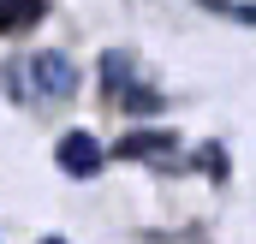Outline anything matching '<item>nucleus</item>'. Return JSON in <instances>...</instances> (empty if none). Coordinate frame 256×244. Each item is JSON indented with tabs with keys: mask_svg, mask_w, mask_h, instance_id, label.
I'll return each instance as SVG.
<instances>
[{
	"mask_svg": "<svg viewBox=\"0 0 256 244\" xmlns=\"http://www.w3.org/2000/svg\"><path fill=\"white\" fill-rule=\"evenodd\" d=\"M78 90V66L66 54H24V60L6 66V96L12 102H66Z\"/></svg>",
	"mask_w": 256,
	"mask_h": 244,
	"instance_id": "f257e3e1",
	"label": "nucleus"
},
{
	"mask_svg": "<svg viewBox=\"0 0 256 244\" xmlns=\"http://www.w3.org/2000/svg\"><path fill=\"white\" fill-rule=\"evenodd\" d=\"M54 155H60V173H72V179H96V173L108 167V161H102V143H96L90 131H66Z\"/></svg>",
	"mask_w": 256,
	"mask_h": 244,
	"instance_id": "f03ea898",
	"label": "nucleus"
},
{
	"mask_svg": "<svg viewBox=\"0 0 256 244\" xmlns=\"http://www.w3.org/2000/svg\"><path fill=\"white\" fill-rule=\"evenodd\" d=\"M120 161H173V137L167 131H131V137H120Z\"/></svg>",
	"mask_w": 256,
	"mask_h": 244,
	"instance_id": "7ed1b4c3",
	"label": "nucleus"
},
{
	"mask_svg": "<svg viewBox=\"0 0 256 244\" xmlns=\"http://www.w3.org/2000/svg\"><path fill=\"white\" fill-rule=\"evenodd\" d=\"M102 72H108V90H114V96H131L137 108H155V96H149V90H137V72H131L126 54H108V60H102Z\"/></svg>",
	"mask_w": 256,
	"mask_h": 244,
	"instance_id": "20e7f679",
	"label": "nucleus"
},
{
	"mask_svg": "<svg viewBox=\"0 0 256 244\" xmlns=\"http://www.w3.org/2000/svg\"><path fill=\"white\" fill-rule=\"evenodd\" d=\"M42 18V0H0V30H24Z\"/></svg>",
	"mask_w": 256,
	"mask_h": 244,
	"instance_id": "39448f33",
	"label": "nucleus"
},
{
	"mask_svg": "<svg viewBox=\"0 0 256 244\" xmlns=\"http://www.w3.org/2000/svg\"><path fill=\"white\" fill-rule=\"evenodd\" d=\"M202 12H220V18H238V24H256V0H196Z\"/></svg>",
	"mask_w": 256,
	"mask_h": 244,
	"instance_id": "423d86ee",
	"label": "nucleus"
},
{
	"mask_svg": "<svg viewBox=\"0 0 256 244\" xmlns=\"http://www.w3.org/2000/svg\"><path fill=\"white\" fill-rule=\"evenodd\" d=\"M42 244H66V238H42Z\"/></svg>",
	"mask_w": 256,
	"mask_h": 244,
	"instance_id": "0eeeda50",
	"label": "nucleus"
}]
</instances>
